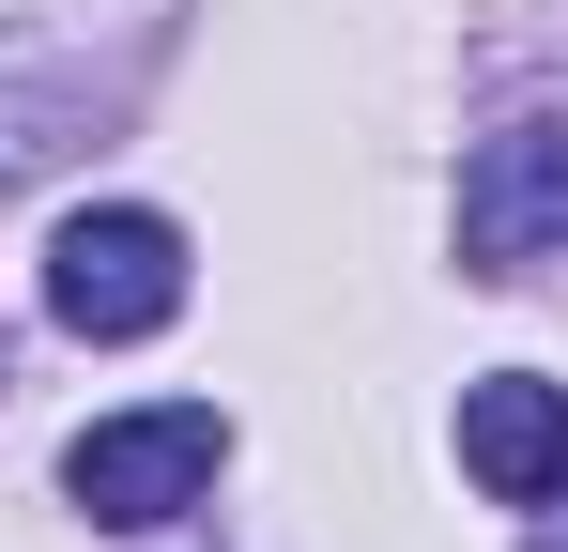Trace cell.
<instances>
[{"label": "cell", "instance_id": "6da1fadb", "mask_svg": "<svg viewBox=\"0 0 568 552\" xmlns=\"http://www.w3.org/2000/svg\"><path fill=\"white\" fill-rule=\"evenodd\" d=\"M215 460H231V415L215 399H154V415H108L62 446V491H78V522L108 538H154V522H185L200 491H215Z\"/></svg>", "mask_w": 568, "mask_h": 552}, {"label": "cell", "instance_id": "7a4b0ae2", "mask_svg": "<svg viewBox=\"0 0 568 552\" xmlns=\"http://www.w3.org/2000/svg\"><path fill=\"white\" fill-rule=\"evenodd\" d=\"M185 307V231L154 215V200H93V215H62V246H47V323L62 338H154Z\"/></svg>", "mask_w": 568, "mask_h": 552}, {"label": "cell", "instance_id": "3957f363", "mask_svg": "<svg viewBox=\"0 0 568 552\" xmlns=\"http://www.w3.org/2000/svg\"><path fill=\"white\" fill-rule=\"evenodd\" d=\"M568 246V139L523 123V139H476L462 170V276H523Z\"/></svg>", "mask_w": 568, "mask_h": 552}, {"label": "cell", "instance_id": "277c9868", "mask_svg": "<svg viewBox=\"0 0 568 552\" xmlns=\"http://www.w3.org/2000/svg\"><path fill=\"white\" fill-rule=\"evenodd\" d=\"M462 476L491 507H568V384H538V368L462 384Z\"/></svg>", "mask_w": 568, "mask_h": 552}]
</instances>
